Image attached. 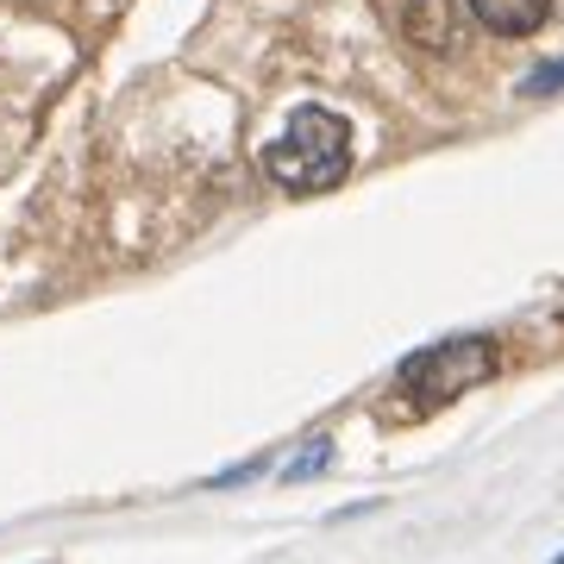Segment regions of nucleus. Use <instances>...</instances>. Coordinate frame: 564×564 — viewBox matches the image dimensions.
Here are the masks:
<instances>
[{
  "instance_id": "obj_2",
  "label": "nucleus",
  "mask_w": 564,
  "mask_h": 564,
  "mask_svg": "<svg viewBox=\"0 0 564 564\" xmlns=\"http://www.w3.org/2000/svg\"><path fill=\"white\" fill-rule=\"evenodd\" d=\"M496 377V345L489 339H445L433 351L402 364V383L414 389L421 408H440V402H458L464 389H477Z\"/></svg>"
},
{
  "instance_id": "obj_5",
  "label": "nucleus",
  "mask_w": 564,
  "mask_h": 564,
  "mask_svg": "<svg viewBox=\"0 0 564 564\" xmlns=\"http://www.w3.org/2000/svg\"><path fill=\"white\" fill-rule=\"evenodd\" d=\"M326 464H333V440H307V452H295V458L282 464V477H289V484H307V477H321Z\"/></svg>"
},
{
  "instance_id": "obj_6",
  "label": "nucleus",
  "mask_w": 564,
  "mask_h": 564,
  "mask_svg": "<svg viewBox=\"0 0 564 564\" xmlns=\"http://www.w3.org/2000/svg\"><path fill=\"white\" fill-rule=\"evenodd\" d=\"M558 88H564V63H540V69L521 82V95H558Z\"/></svg>"
},
{
  "instance_id": "obj_4",
  "label": "nucleus",
  "mask_w": 564,
  "mask_h": 564,
  "mask_svg": "<svg viewBox=\"0 0 564 564\" xmlns=\"http://www.w3.org/2000/svg\"><path fill=\"white\" fill-rule=\"evenodd\" d=\"M402 25H408V39L426 44V51H445L452 44V7L445 0H408Z\"/></svg>"
},
{
  "instance_id": "obj_3",
  "label": "nucleus",
  "mask_w": 564,
  "mask_h": 564,
  "mask_svg": "<svg viewBox=\"0 0 564 564\" xmlns=\"http://www.w3.org/2000/svg\"><path fill=\"white\" fill-rule=\"evenodd\" d=\"M470 7V20L489 25L496 39H527V32H540L545 13H552V0H464Z\"/></svg>"
},
{
  "instance_id": "obj_1",
  "label": "nucleus",
  "mask_w": 564,
  "mask_h": 564,
  "mask_svg": "<svg viewBox=\"0 0 564 564\" xmlns=\"http://www.w3.org/2000/svg\"><path fill=\"white\" fill-rule=\"evenodd\" d=\"M351 170V126L333 107H295L282 139L263 144V176L289 195H321Z\"/></svg>"
}]
</instances>
